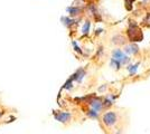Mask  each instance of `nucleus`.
Here are the masks:
<instances>
[{"mask_svg": "<svg viewBox=\"0 0 150 134\" xmlns=\"http://www.w3.org/2000/svg\"><path fill=\"white\" fill-rule=\"evenodd\" d=\"M138 66H139V64H136V65H133V66L129 65V66H128V72H129L131 75L136 74V72H137V69H138Z\"/></svg>", "mask_w": 150, "mask_h": 134, "instance_id": "obj_14", "label": "nucleus"}, {"mask_svg": "<svg viewBox=\"0 0 150 134\" xmlns=\"http://www.w3.org/2000/svg\"><path fill=\"white\" fill-rule=\"evenodd\" d=\"M83 1H84V0H83Z\"/></svg>", "mask_w": 150, "mask_h": 134, "instance_id": "obj_19", "label": "nucleus"}, {"mask_svg": "<svg viewBox=\"0 0 150 134\" xmlns=\"http://www.w3.org/2000/svg\"><path fill=\"white\" fill-rule=\"evenodd\" d=\"M61 21L63 22V25L66 26L67 28H71L73 25H75V22H76V20L74 18H72V17H66V16H64L61 18Z\"/></svg>", "mask_w": 150, "mask_h": 134, "instance_id": "obj_9", "label": "nucleus"}, {"mask_svg": "<svg viewBox=\"0 0 150 134\" xmlns=\"http://www.w3.org/2000/svg\"><path fill=\"white\" fill-rule=\"evenodd\" d=\"M53 115H54V119L56 121L61 122L63 124L69 123L71 120H72V113L65 112V111H54Z\"/></svg>", "mask_w": 150, "mask_h": 134, "instance_id": "obj_3", "label": "nucleus"}, {"mask_svg": "<svg viewBox=\"0 0 150 134\" xmlns=\"http://www.w3.org/2000/svg\"><path fill=\"white\" fill-rule=\"evenodd\" d=\"M119 122V114L114 111H108L102 116V123L106 128H114Z\"/></svg>", "mask_w": 150, "mask_h": 134, "instance_id": "obj_2", "label": "nucleus"}, {"mask_svg": "<svg viewBox=\"0 0 150 134\" xmlns=\"http://www.w3.org/2000/svg\"><path fill=\"white\" fill-rule=\"evenodd\" d=\"M86 115H88L90 119H98L99 117V112L93 109H91L86 112Z\"/></svg>", "mask_w": 150, "mask_h": 134, "instance_id": "obj_12", "label": "nucleus"}, {"mask_svg": "<svg viewBox=\"0 0 150 134\" xmlns=\"http://www.w3.org/2000/svg\"><path fill=\"white\" fill-rule=\"evenodd\" d=\"M112 58H114L115 60H118L121 63V65L127 64L128 62H130L129 57L125 54V51H122L120 48H117L112 51Z\"/></svg>", "mask_w": 150, "mask_h": 134, "instance_id": "obj_5", "label": "nucleus"}, {"mask_svg": "<svg viewBox=\"0 0 150 134\" xmlns=\"http://www.w3.org/2000/svg\"><path fill=\"white\" fill-rule=\"evenodd\" d=\"M73 81H72V78H69L66 82H65V84L63 85V87L62 89H71V88H73Z\"/></svg>", "mask_w": 150, "mask_h": 134, "instance_id": "obj_13", "label": "nucleus"}, {"mask_svg": "<svg viewBox=\"0 0 150 134\" xmlns=\"http://www.w3.org/2000/svg\"><path fill=\"white\" fill-rule=\"evenodd\" d=\"M136 0H125V8H127V10H132V6H133V2H134Z\"/></svg>", "mask_w": 150, "mask_h": 134, "instance_id": "obj_15", "label": "nucleus"}, {"mask_svg": "<svg viewBox=\"0 0 150 134\" xmlns=\"http://www.w3.org/2000/svg\"><path fill=\"white\" fill-rule=\"evenodd\" d=\"M90 29H91V21L90 20H86L85 22H84V25L82 27V34L84 35V36H86L90 34Z\"/></svg>", "mask_w": 150, "mask_h": 134, "instance_id": "obj_10", "label": "nucleus"}, {"mask_svg": "<svg viewBox=\"0 0 150 134\" xmlns=\"http://www.w3.org/2000/svg\"><path fill=\"white\" fill-rule=\"evenodd\" d=\"M110 66H111L114 70H119L120 67H121V63L118 62V60H115L114 58H111V60H110Z\"/></svg>", "mask_w": 150, "mask_h": 134, "instance_id": "obj_11", "label": "nucleus"}, {"mask_svg": "<svg viewBox=\"0 0 150 134\" xmlns=\"http://www.w3.org/2000/svg\"><path fill=\"white\" fill-rule=\"evenodd\" d=\"M86 100H88L86 103L90 105L91 109H95V111H98V112H100V111H102V109H104V106H103V100H102L101 97L93 96V97H88Z\"/></svg>", "mask_w": 150, "mask_h": 134, "instance_id": "obj_4", "label": "nucleus"}, {"mask_svg": "<svg viewBox=\"0 0 150 134\" xmlns=\"http://www.w3.org/2000/svg\"><path fill=\"white\" fill-rule=\"evenodd\" d=\"M111 41H112V44L117 45V46H121V45H125L127 43V39H125V36L118 34V35H114L111 38Z\"/></svg>", "mask_w": 150, "mask_h": 134, "instance_id": "obj_8", "label": "nucleus"}, {"mask_svg": "<svg viewBox=\"0 0 150 134\" xmlns=\"http://www.w3.org/2000/svg\"><path fill=\"white\" fill-rule=\"evenodd\" d=\"M139 53V47L134 43L130 45H125V55H136Z\"/></svg>", "mask_w": 150, "mask_h": 134, "instance_id": "obj_7", "label": "nucleus"}, {"mask_svg": "<svg viewBox=\"0 0 150 134\" xmlns=\"http://www.w3.org/2000/svg\"><path fill=\"white\" fill-rule=\"evenodd\" d=\"M66 11L69 13V17L75 18V17H77V16L81 15L82 11H83V9L79 6H72V7H69V8L66 9Z\"/></svg>", "mask_w": 150, "mask_h": 134, "instance_id": "obj_6", "label": "nucleus"}, {"mask_svg": "<svg viewBox=\"0 0 150 134\" xmlns=\"http://www.w3.org/2000/svg\"><path fill=\"white\" fill-rule=\"evenodd\" d=\"M72 45H73V47H74V51H76V53H79V54H83V51H82V49L79 47V45H77V43L75 41V40H73L72 41Z\"/></svg>", "mask_w": 150, "mask_h": 134, "instance_id": "obj_16", "label": "nucleus"}, {"mask_svg": "<svg viewBox=\"0 0 150 134\" xmlns=\"http://www.w3.org/2000/svg\"><path fill=\"white\" fill-rule=\"evenodd\" d=\"M5 115V111H0V117H2Z\"/></svg>", "mask_w": 150, "mask_h": 134, "instance_id": "obj_18", "label": "nucleus"}, {"mask_svg": "<svg viewBox=\"0 0 150 134\" xmlns=\"http://www.w3.org/2000/svg\"><path fill=\"white\" fill-rule=\"evenodd\" d=\"M101 32H103V29H98L96 32H95V35H100Z\"/></svg>", "mask_w": 150, "mask_h": 134, "instance_id": "obj_17", "label": "nucleus"}, {"mask_svg": "<svg viewBox=\"0 0 150 134\" xmlns=\"http://www.w3.org/2000/svg\"><path fill=\"white\" fill-rule=\"evenodd\" d=\"M128 38L131 43H137V41H141L144 39V35L141 29L138 27V24L136 21H130L129 22V28H128Z\"/></svg>", "mask_w": 150, "mask_h": 134, "instance_id": "obj_1", "label": "nucleus"}]
</instances>
